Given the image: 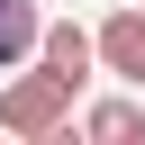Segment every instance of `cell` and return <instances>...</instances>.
Returning <instances> with one entry per match:
<instances>
[{
  "label": "cell",
  "mask_w": 145,
  "mask_h": 145,
  "mask_svg": "<svg viewBox=\"0 0 145 145\" xmlns=\"http://www.w3.org/2000/svg\"><path fill=\"white\" fill-rule=\"evenodd\" d=\"M36 27H45V18H36V0H0V72L36 54Z\"/></svg>",
  "instance_id": "obj_4"
},
{
  "label": "cell",
  "mask_w": 145,
  "mask_h": 145,
  "mask_svg": "<svg viewBox=\"0 0 145 145\" xmlns=\"http://www.w3.org/2000/svg\"><path fill=\"white\" fill-rule=\"evenodd\" d=\"M36 63H45V72H63V82H72V91H82V82H91V63H100V54H91V36H82V27H72V18H45V27H36Z\"/></svg>",
  "instance_id": "obj_3"
},
{
  "label": "cell",
  "mask_w": 145,
  "mask_h": 145,
  "mask_svg": "<svg viewBox=\"0 0 145 145\" xmlns=\"http://www.w3.org/2000/svg\"><path fill=\"white\" fill-rule=\"evenodd\" d=\"M0 127H9V136H63V127H72V82L45 72V63L18 72V82L0 91Z\"/></svg>",
  "instance_id": "obj_1"
},
{
  "label": "cell",
  "mask_w": 145,
  "mask_h": 145,
  "mask_svg": "<svg viewBox=\"0 0 145 145\" xmlns=\"http://www.w3.org/2000/svg\"><path fill=\"white\" fill-rule=\"evenodd\" d=\"M91 54H100V72H118L127 91H145V9H109L100 36H91Z\"/></svg>",
  "instance_id": "obj_2"
},
{
  "label": "cell",
  "mask_w": 145,
  "mask_h": 145,
  "mask_svg": "<svg viewBox=\"0 0 145 145\" xmlns=\"http://www.w3.org/2000/svg\"><path fill=\"white\" fill-rule=\"evenodd\" d=\"M82 136H100V145L145 136V109H136V100H91V109H82Z\"/></svg>",
  "instance_id": "obj_5"
}]
</instances>
